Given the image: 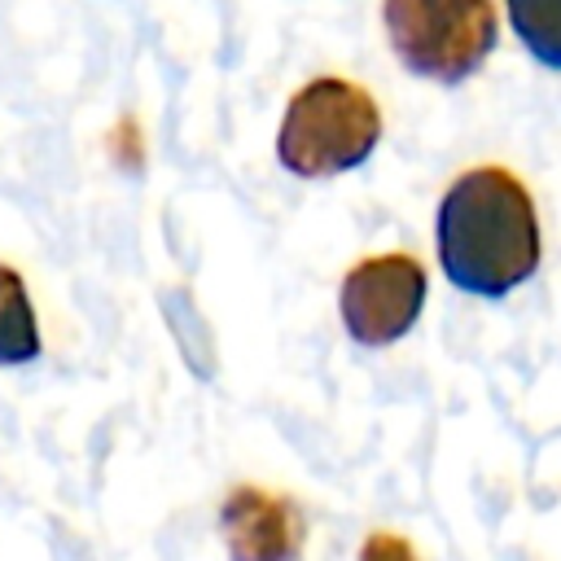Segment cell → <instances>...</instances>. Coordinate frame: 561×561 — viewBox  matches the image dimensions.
Instances as JSON below:
<instances>
[{"mask_svg":"<svg viewBox=\"0 0 561 561\" xmlns=\"http://www.w3.org/2000/svg\"><path fill=\"white\" fill-rule=\"evenodd\" d=\"M39 351H44V342H39V324H35L26 280L9 263H0V368L35 364Z\"/></svg>","mask_w":561,"mask_h":561,"instance_id":"obj_6","label":"cell"},{"mask_svg":"<svg viewBox=\"0 0 561 561\" xmlns=\"http://www.w3.org/2000/svg\"><path fill=\"white\" fill-rule=\"evenodd\" d=\"M425 294H430L425 267L412 254L390 250V254L359 259L342 276L337 316L355 346H394L421 320Z\"/></svg>","mask_w":561,"mask_h":561,"instance_id":"obj_4","label":"cell"},{"mask_svg":"<svg viewBox=\"0 0 561 561\" xmlns=\"http://www.w3.org/2000/svg\"><path fill=\"white\" fill-rule=\"evenodd\" d=\"M508 31L548 70H561V0H504Z\"/></svg>","mask_w":561,"mask_h":561,"instance_id":"obj_7","label":"cell"},{"mask_svg":"<svg viewBox=\"0 0 561 561\" xmlns=\"http://www.w3.org/2000/svg\"><path fill=\"white\" fill-rule=\"evenodd\" d=\"M355 561H421V557L412 552V543H408L403 535L373 530V535H364V543H359V557H355Z\"/></svg>","mask_w":561,"mask_h":561,"instance_id":"obj_8","label":"cell"},{"mask_svg":"<svg viewBox=\"0 0 561 561\" xmlns=\"http://www.w3.org/2000/svg\"><path fill=\"white\" fill-rule=\"evenodd\" d=\"M219 535L232 561H298L307 526L289 495L241 482L219 504Z\"/></svg>","mask_w":561,"mask_h":561,"instance_id":"obj_5","label":"cell"},{"mask_svg":"<svg viewBox=\"0 0 561 561\" xmlns=\"http://www.w3.org/2000/svg\"><path fill=\"white\" fill-rule=\"evenodd\" d=\"M381 26L394 61L438 88L473 79L500 39L491 0H381Z\"/></svg>","mask_w":561,"mask_h":561,"instance_id":"obj_3","label":"cell"},{"mask_svg":"<svg viewBox=\"0 0 561 561\" xmlns=\"http://www.w3.org/2000/svg\"><path fill=\"white\" fill-rule=\"evenodd\" d=\"M434 254L460 294L486 302L508 298L543 259L530 188L508 167L460 171L434 210Z\"/></svg>","mask_w":561,"mask_h":561,"instance_id":"obj_1","label":"cell"},{"mask_svg":"<svg viewBox=\"0 0 561 561\" xmlns=\"http://www.w3.org/2000/svg\"><path fill=\"white\" fill-rule=\"evenodd\" d=\"M381 145V105L368 88L342 75L307 79L276 127V158L298 180H329L355 171Z\"/></svg>","mask_w":561,"mask_h":561,"instance_id":"obj_2","label":"cell"}]
</instances>
